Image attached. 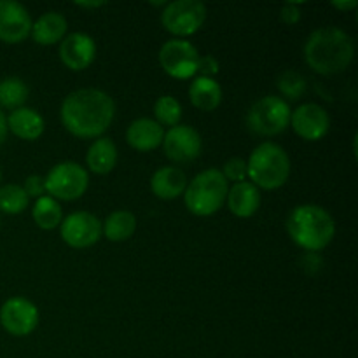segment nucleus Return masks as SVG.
Instances as JSON below:
<instances>
[{
  "mask_svg": "<svg viewBox=\"0 0 358 358\" xmlns=\"http://www.w3.org/2000/svg\"><path fill=\"white\" fill-rule=\"evenodd\" d=\"M353 55H355L353 38L336 27H325L313 31L304 45L308 65L322 76H332L348 69Z\"/></svg>",
  "mask_w": 358,
  "mask_h": 358,
  "instance_id": "obj_2",
  "label": "nucleus"
},
{
  "mask_svg": "<svg viewBox=\"0 0 358 358\" xmlns=\"http://www.w3.org/2000/svg\"><path fill=\"white\" fill-rule=\"evenodd\" d=\"M62 238L73 248H87L101 236V222L90 212H76L59 224Z\"/></svg>",
  "mask_w": 358,
  "mask_h": 358,
  "instance_id": "obj_11",
  "label": "nucleus"
},
{
  "mask_svg": "<svg viewBox=\"0 0 358 358\" xmlns=\"http://www.w3.org/2000/svg\"><path fill=\"white\" fill-rule=\"evenodd\" d=\"M115 105L100 90H79L70 93L62 103V122L79 138H94L107 131L114 119Z\"/></svg>",
  "mask_w": 358,
  "mask_h": 358,
  "instance_id": "obj_1",
  "label": "nucleus"
},
{
  "mask_svg": "<svg viewBox=\"0 0 358 358\" xmlns=\"http://www.w3.org/2000/svg\"><path fill=\"white\" fill-rule=\"evenodd\" d=\"M290 124L301 138L315 142L327 135L331 128V119H329L327 110L320 105L304 103L290 114Z\"/></svg>",
  "mask_w": 358,
  "mask_h": 358,
  "instance_id": "obj_12",
  "label": "nucleus"
},
{
  "mask_svg": "<svg viewBox=\"0 0 358 358\" xmlns=\"http://www.w3.org/2000/svg\"><path fill=\"white\" fill-rule=\"evenodd\" d=\"M6 136H7V117L3 115V112L0 110V145L3 143Z\"/></svg>",
  "mask_w": 358,
  "mask_h": 358,
  "instance_id": "obj_33",
  "label": "nucleus"
},
{
  "mask_svg": "<svg viewBox=\"0 0 358 358\" xmlns=\"http://www.w3.org/2000/svg\"><path fill=\"white\" fill-rule=\"evenodd\" d=\"M164 152L175 163H189L201 152V136L191 126H173L163 138Z\"/></svg>",
  "mask_w": 358,
  "mask_h": 358,
  "instance_id": "obj_14",
  "label": "nucleus"
},
{
  "mask_svg": "<svg viewBox=\"0 0 358 358\" xmlns=\"http://www.w3.org/2000/svg\"><path fill=\"white\" fill-rule=\"evenodd\" d=\"M227 191L229 187L222 171L210 168L196 175L191 184L185 187V206L194 215H212L224 205Z\"/></svg>",
  "mask_w": 358,
  "mask_h": 358,
  "instance_id": "obj_5",
  "label": "nucleus"
},
{
  "mask_svg": "<svg viewBox=\"0 0 358 358\" xmlns=\"http://www.w3.org/2000/svg\"><path fill=\"white\" fill-rule=\"evenodd\" d=\"M28 98V86L17 77L0 80V105L6 108H20Z\"/></svg>",
  "mask_w": 358,
  "mask_h": 358,
  "instance_id": "obj_25",
  "label": "nucleus"
},
{
  "mask_svg": "<svg viewBox=\"0 0 358 358\" xmlns=\"http://www.w3.org/2000/svg\"><path fill=\"white\" fill-rule=\"evenodd\" d=\"M163 126L147 117L133 121L129 124L128 131H126V140H128L129 145L136 150H142V152L154 150L156 147H159L163 143Z\"/></svg>",
  "mask_w": 358,
  "mask_h": 358,
  "instance_id": "obj_16",
  "label": "nucleus"
},
{
  "mask_svg": "<svg viewBox=\"0 0 358 358\" xmlns=\"http://www.w3.org/2000/svg\"><path fill=\"white\" fill-rule=\"evenodd\" d=\"M222 175L226 180H233L236 184L238 182H245V178H247V161H243L241 157H233V159L224 164Z\"/></svg>",
  "mask_w": 358,
  "mask_h": 358,
  "instance_id": "obj_29",
  "label": "nucleus"
},
{
  "mask_svg": "<svg viewBox=\"0 0 358 358\" xmlns=\"http://www.w3.org/2000/svg\"><path fill=\"white\" fill-rule=\"evenodd\" d=\"M105 2H77L79 7H90V9H94V7H101Z\"/></svg>",
  "mask_w": 358,
  "mask_h": 358,
  "instance_id": "obj_35",
  "label": "nucleus"
},
{
  "mask_svg": "<svg viewBox=\"0 0 358 358\" xmlns=\"http://www.w3.org/2000/svg\"><path fill=\"white\" fill-rule=\"evenodd\" d=\"M247 175L255 187L278 189L289 180L290 159L289 154L273 142L255 147L247 163Z\"/></svg>",
  "mask_w": 358,
  "mask_h": 358,
  "instance_id": "obj_4",
  "label": "nucleus"
},
{
  "mask_svg": "<svg viewBox=\"0 0 358 358\" xmlns=\"http://www.w3.org/2000/svg\"><path fill=\"white\" fill-rule=\"evenodd\" d=\"M154 114H156V122L161 126H177L182 117V107L173 96H161L154 105Z\"/></svg>",
  "mask_w": 358,
  "mask_h": 358,
  "instance_id": "obj_27",
  "label": "nucleus"
},
{
  "mask_svg": "<svg viewBox=\"0 0 358 358\" xmlns=\"http://www.w3.org/2000/svg\"><path fill=\"white\" fill-rule=\"evenodd\" d=\"M44 119L34 108L20 107L10 112L7 119V129L23 140H37L44 133Z\"/></svg>",
  "mask_w": 358,
  "mask_h": 358,
  "instance_id": "obj_19",
  "label": "nucleus"
},
{
  "mask_svg": "<svg viewBox=\"0 0 358 358\" xmlns=\"http://www.w3.org/2000/svg\"><path fill=\"white\" fill-rule=\"evenodd\" d=\"M28 201H30V198H28L21 185L7 184L0 187V210L2 212L9 213V215H16V213H21L27 208Z\"/></svg>",
  "mask_w": 358,
  "mask_h": 358,
  "instance_id": "obj_26",
  "label": "nucleus"
},
{
  "mask_svg": "<svg viewBox=\"0 0 358 358\" xmlns=\"http://www.w3.org/2000/svg\"><path fill=\"white\" fill-rule=\"evenodd\" d=\"M66 20L59 13H45L37 20V23L31 24V37L37 44L51 45L55 42L63 41L66 31Z\"/></svg>",
  "mask_w": 358,
  "mask_h": 358,
  "instance_id": "obj_20",
  "label": "nucleus"
},
{
  "mask_svg": "<svg viewBox=\"0 0 358 358\" xmlns=\"http://www.w3.org/2000/svg\"><path fill=\"white\" fill-rule=\"evenodd\" d=\"M189 96L194 107L199 110L212 112L222 101V90H220L219 83L208 77H198L194 83L189 87Z\"/></svg>",
  "mask_w": 358,
  "mask_h": 358,
  "instance_id": "obj_21",
  "label": "nucleus"
},
{
  "mask_svg": "<svg viewBox=\"0 0 358 358\" xmlns=\"http://www.w3.org/2000/svg\"><path fill=\"white\" fill-rule=\"evenodd\" d=\"M227 205L236 217H252L261 205V192L252 182H238L227 191Z\"/></svg>",
  "mask_w": 358,
  "mask_h": 358,
  "instance_id": "obj_17",
  "label": "nucleus"
},
{
  "mask_svg": "<svg viewBox=\"0 0 358 358\" xmlns=\"http://www.w3.org/2000/svg\"><path fill=\"white\" fill-rule=\"evenodd\" d=\"M152 192L159 199H175L187 187L185 173L177 166H163L154 173L150 180Z\"/></svg>",
  "mask_w": 358,
  "mask_h": 358,
  "instance_id": "obj_18",
  "label": "nucleus"
},
{
  "mask_svg": "<svg viewBox=\"0 0 358 358\" xmlns=\"http://www.w3.org/2000/svg\"><path fill=\"white\" fill-rule=\"evenodd\" d=\"M136 229V219L128 210H117L110 213L103 224H101V233L110 241H124L131 238Z\"/></svg>",
  "mask_w": 358,
  "mask_h": 358,
  "instance_id": "obj_23",
  "label": "nucleus"
},
{
  "mask_svg": "<svg viewBox=\"0 0 358 358\" xmlns=\"http://www.w3.org/2000/svg\"><path fill=\"white\" fill-rule=\"evenodd\" d=\"M23 191L27 192L28 198H42L45 192V180L38 175H30V177L24 180Z\"/></svg>",
  "mask_w": 358,
  "mask_h": 358,
  "instance_id": "obj_30",
  "label": "nucleus"
},
{
  "mask_svg": "<svg viewBox=\"0 0 358 358\" xmlns=\"http://www.w3.org/2000/svg\"><path fill=\"white\" fill-rule=\"evenodd\" d=\"M31 215H34L35 224L38 227H42V229H55L63 220L62 206L51 196H42V198H38L35 201L34 210H31Z\"/></svg>",
  "mask_w": 358,
  "mask_h": 358,
  "instance_id": "obj_24",
  "label": "nucleus"
},
{
  "mask_svg": "<svg viewBox=\"0 0 358 358\" xmlns=\"http://www.w3.org/2000/svg\"><path fill=\"white\" fill-rule=\"evenodd\" d=\"M332 6L338 7V9L341 10H350V9H355L358 2H355V0H352V2H332Z\"/></svg>",
  "mask_w": 358,
  "mask_h": 358,
  "instance_id": "obj_34",
  "label": "nucleus"
},
{
  "mask_svg": "<svg viewBox=\"0 0 358 358\" xmlns=\"http://www.w3.org/2000/svg\"><path fill=\"white\" fill-rule=\"evenodd\" d=\"M0 324L9 334L28 336L38 324V311L34 303L23 297H10L0 308Z\"/></svg>",
  "mask_w": 358,
  "mask_h": 358,
  "instance_id": "obj_10",
  "label": "nucleus"
},
{
  "mask_svg": "<svg viewBox=\"0 0 358 358\" xmlns=\"http://www.w3.org/2000/svg\"><path fill=\"white\" fill-rule=\"evenodd\" d=\"M96 44L86 34H70L59 44V58L70 70H84L94 62Z\"/></svg>",
  "mask_w": 358,
  "mask_h": 358,
  "instance_id": "obj_15",
  "label": "nucleus"
},
{
  "mask_svg": "<svg viewBox=\"0 0 358 358\" xmlns=\"http://www.w3.org/2000/svg\"><path fill=\"white\" fill-rule=\"evenodd\" d=\"M86 159L91 171L105 175L117 163V149L110 138H98L87 150Z\"/></svg>",
  "mask_w": 358,
  "mask_h": 358,
  "instance_id": "obj_22",
  "label": "nucleus"
},
{
  "mask_svg": "<svg viewBox=\"0 0 358 358\" xmlns=\"http://www.w3.org/2000/svg\"><path fill=\"white\" fill-rule=\"evenodd\" d=\"M206 20V7L199 0H177L166 3L163 10V27L177 37L196 34Z\"/></svg>",
  "mask_w": 358,
  "mask_h": 358,
  "instance_id": "obj_8",
  "label": "nucleus"
},
{
  "mask_svg": "<svg viewBox=\"0 0 358 358\" xmlns=\"http://www.w3.org/2000/svg\"><path fill=\"white\" fill-rule=\"evenodd\" d=\"M282 20L287 24H296L301 20V9L297 3H285L282 9Z\"/></svg>",
  "mask_w": 358,
  "mask_h": 358,
  "instance_id": "obj_32",
  "label": "nucleus"
},
{
  "mask_svg": "<svg viewBox=\"0 0 358 358\" xmlns=\"http://www.w3.org/2000/svg\"><path fill=\"white\" fill-rule=\"evenodd\" d=\"M278 90L289 100H299L306 91V79L296 70H285L278 77Z\"/></svg>",
  "mask_w": 358,
  "mask_h": 358,
  "instance_id": "obj_28",
  "label": "nucleus"
},
{
  "mask_svg": "<svg viewBox=\"0 0 358 358\" xmlns=\"http://www.w3.org/2000/svg\"><path fill=\"white\" fill-rule=\"evenodd\" d=\"M0 177H2V175H0Z\"/></svg>",
  "mask_w": 358,
  "mask_h": 358,
  "instance_id": "obj_36",
  "label": "nucleus"
},
{
  "mask_svg": "<svg viewBox=\"0 0 358 358\" xmlns=\"http://www.w3.org/2000/svg\"><path fill=\"white\" fill-rule=\"evenodd\" d=\"M287 231L294 243L308 252H320L332 241L336 233L334 219L327 210L317 205H301L290 212Z\"/></svg>",
  "mask_w": 358,
  "mask_h": 358,
  "instance_id": "obj_3",
  "label": "nucleus"
},
{
  "mask_svg": "<svg viewBox=\"0 0 358 358\" xmlns=\"http://www.w3.org/2000/svg\"><path fill=\"white\" fill-rule=\"evenodd\" d=\"M198 59V49L184 38H171L159 51L161 66L175 79H189L194 76Z\"/></svg>",
  "mask_w": 358,
  "mask_h": 358,
  "instance_id": "obj_9",
  "label": "nucleus"
},
{
  "mask_svg": "<svg viewBox=\"0 0 358 358\" xmlns=\"http://www.w3.org/2000/svg\"><path fill=\"white\" fill-rule=\"evenodd\" d=\"M290 114L292 110L285 100L276 96H264L252 105L247 121L252 131L257 135L273 136L285 131L290 122Z\"/></svg>",
  "mask_w": 358,
  "mask_h": 358,
  "instance_id": "obj_6",
  "label": "nucleus"
},
{
  "mask_svg": "<svg viewBox=\"0 0 358 358\" xmlns=\"http://www.w3.org/2000/svg\"><path fill=\"white\" fill-rule=\"evenodd\" d=\"M196 72L201 73V77H208L212 79V76H215L219 72V62H217L213 56H203V58L198 59V69Z\"/></svg>",
  "mask_w": 358,
  "mask_h": 358,
  "instance_id": "obj_31",
  "label": "nucleus"
},
{
  "mask_svg": "<svg viewBox=\"0 0 358 358\" xmlns=\"http://www.w3.org/2000/svg\"><path fill=\"white\" fill-rule=\"evenodd\" d=\"M31 17L21 3L14 0H0V41L17 44L31 31Z\"/></svg>",
  "mask_w": 358,
  "mask_h": 358,
  "instance_id": "obj_13",
  "label": "nucleus"
},
{
  "mask_svg": "<svg viewBox=\"0 0 358 358\" xmlns=\"http://www.w3.org/2000/svg\"><path fill=\"white\" fill-rule=\"evenodd\" d=\"M45 180V192L51 194L52 199H65L73 201L86 192L87 171L77 163H59L48 173Z\"/></svg>",
  "mask_w": 358,
  "mask_h": 358,
  "instance_id": "obj_7",
  "label": "nucleus"
}]
</instances>
